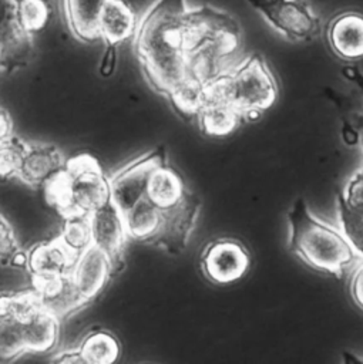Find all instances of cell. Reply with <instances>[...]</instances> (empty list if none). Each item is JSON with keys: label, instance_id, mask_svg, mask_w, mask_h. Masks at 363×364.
Instances as JSON below:
<instances>
[{"label": "cell", "instance_id": "4dcf8cb0", "mask_svg": "<svg viewBox=\"0 0 363 364\" xmlns=\"http://www.w3.org/2000/svg\"><path fill=\"white\" fill-rule=\"evenodd\" d=\"M20 249L11 225L0 213V263L9 264L10 257Z\"/></svg>", "mask_w": 363, "mask_h": 364}, {"label": "cell", "instance_id": "8992f818", "mask_svg": "<svg viewBox=\"0 0 363 364\" xmlns=\"http://www.w3.org/2000/svg\"><path fill=\"white\" fill-rule=\"evenodd\" d=\"M251 253L243 242L223 236L209 240L199 256L204 277L218 286H228L241 280L251 267Z\"/></svg>", "mask_w": 363, "mask_h": 364}, {"label": "cell", "instance_id": "f35d334b", "mask_svg": "<svg viewBox=\"0 0 363 364\" xmlns=\"http://www.w3.org/2000/svg\"><path fill=\"white\" fill-rule=\"evenodd\" d=\"M13 1H19V0H13Z\"/></svg>", "mask_w": 363, "mask_h": 364}, {"label": "cell", "instance_id": "5b68a950", "mask_svg": "<svg viewBox=\"0 0 363 364\" xmlns=\"http://www.w3.org/2000/svg\"><path fill=\"white\" fill-rule=\"evenodd\" d=\"M262 18L293 43H306L320 31V20L306 0H246Z\"/></svg>", "mask_w": 363, "mask_h": 364}, {"label": "cell", "instance_id": "6da1fadb", "mask_svg": "<svg viewBox=\"0 0 363 364\" xmlns=\"http://www.w3.org/2000/svg\"><path fill=\"white\" fill-rule=\"evenodd\" d=\"M134 51L151 88L167 95L218 48L241 46L238 21L212 6L155 0L137 23Z\"/></svg>", "mask_w": 363, "mask_h": 364}, {"label": "cell", "instance_id": "4fadbf2b", "mask_svg": "<svg viewBox=\"0 0 363 364\" xmlns=\"http://www.w3.org/2000/svg\"><path fill=\"white\" fill-rule=\"evenodd\" d=\"M33 34L17 21L11 0L0 31V70L13 73L24 68L33 57Z\"/></svg>", "mask_w": 363, "mask_h": 364}, {"label": "cell", "instance_id": "f1b7e54d", "mask_svg": "<svg viewBox=\"0 0 363 364\" xmlns=\"http://www.w3.org/2000/svg\"><path fill=\"white\" fill-rule=\"evenodd\" d=\"M27 353L20 320H0V361L16 360Z\"/></svg>", "mask_w": 363, "mask_h": 364}, {"label": "cell", "instance_id": "5bb4252c", "mask_svg": "<svg viewBox=\"0 0 363 364\" xmlns=\"http://www.w3.org/2000/svg\"><path fill=\"white\" fill-rule=\"evenodd\" d=\"M65 159L56 145L27 142L17 178L34 189H43L63 169Z\"/></svg>", "mask_w": 363, "mask_h": 364}, {"label": "cell", "instance_id": "9a60e30c", "mask_svg": "<svg viewBox=\"0 0 363 364\" xmlns=\"http://www.w3.org/2000/svg\"><path fill=\"white\" fill-rule=\"evenodd\" d=\"M137 23V14L125 0H107L98 21L100 38L118 46L134 37Z\"/></svg>", "mask_w": 363, "mask_h": 364}, {"label": "cell", "instance_id": "74e56055", "mask_svg": "<svg viewBox=\"0 0 363 364\" xmlns=\"http://www.w3.org/2000/svg\"><path fill=\"white\" fill-rule=\"evenodd\" d=\"M10 3H11V0H0V31H1V24H3V20H4V16L7 13Z\"/></svg>", "mask_w": 363, "mask_h": 364}, {"label": "cell", "instance_id": "cb8c5ba5", "mask_svg": "<svg viewBox=\"0 0 363 364\" xmlns=\"http://www.w3.org/2000/svg\"><path fill=\"white\" fill-rule=\"evenodd\" d=\"M57 240L74 259H77L93 245L90 216L71 215L63 218V225L60 233L57 235Z\"/></svg>", "mask_w": 363, "mask_h": 364}, {"label": "cell", "instance_id": "7a4b0ae2", "mask_svg": "<svg viewBox=\"0 0 363 364\" xmlns=\"http://www.w3.org/2000/svg\"><path fill=\"white\" fill-rule=\"evenodd\" d=\"M286 218L288 247L306 266L342 277L359 260L339 226L316 216L303 198L292 203Z\"/></svg>", "mask_w": 363, "mask_h": 364}, {"label": "cell", "instance_id": "8d00e7d4", "mask_svg": "<svg viewBox=\"0 0 363 364\" xmlns=\"http://www.w3.org/2000/svg\"><path fill=\"white\" fill-rule=\"evenodd\" d=\"M342 136H343V141H344L346 145L353 146V145H356V144L359 142V135H357V132H356L352 127H349V125H346V127L343 128Z\"/></svg>", "mask_w": 363, "mask_h": 364}, {"label": "cell", "instance_id": "d6986e66", "mask_svg": "<svg viewBox=\"0 0 363 364\" xmlns=\"http://www.w3.org/2000/svg\"><path fill=\"white\" fill-rule=\"evenodd\" d=\"M107 0H64V17L70 31L83 43L100 38L98 21Z\"/></svg>", "mask_w": 363, "mask_h": 364}, {"label": "cell", "instance_id": "d4e9b609", "mask_svg": "<svg viewBox=\"0 0 363 364\" xmlns=\"http://www.w3.org/2000/svg\"><path fill=\"white\" fill-rule=\"evenodd\" d=\"M14 14L23 28L34 36L47 27L53 9L48 0H19L14 1Z\"/></svg>", "mask_w": 363, "mask_h": 364}, {"label": "cell", "instance_id": "d590c367", "mask_svg": "<svg viewBox=\"0 0 363 364\" xmlns=\"http://www.w3.org/2000/svg\"><path fill=\"white\" fill-rule=\"evenodd\" d=\"M9 264L13 266V267H24V269H26V266H27V252L19 249V250L10 257Z\"/></svg>", "mask_w": 363, "mask_h": 364}, {"label": "cell", "instance_id": "44dd1931", "mask_svg": "<svg viewBox=\"0 0 363 364\" xmlns=\"http://www.w3.org/2000/svg\"><path fill=\"white\" fill-rule=\"evenodd\" d=\"M122 216L127 236L135 242L151 243L162 223V210L147 198L138 200Z\"/></svg>", "mask_w": 363, "mask_h": 364}, {"label": "cell", "instance_id": "7402d4cb", "mask_svg": "<svg viewBox=\"0 0 363 364\" xmlns=\"http://www.w3.org/2000/svg\"><path fill=\"white\" fill-rule=\"evenodd\" d=\"M84 364H112L121 355V343L107 328L88 331L77 347Z\"/></svg>", "mask_w": 363, "mask_h": 364}, {"label": "cell", "instance_id": "3957f363", "mask_svg": "<svg viewBox=\"0 0 363 364\" xmlns=\"http://www.w3.org/2000/svg\"><path fill=\"white\" fill-rule=\"evenodd\" d=\"M44 199L61 218L90 216L111 200L110 181L100 162L90 154L65 161L63 169L43 188Z\"/></svg>", "mask_w": 363, "mask_h": 364}, {"label": "cell", "instance_id": "52a82bcc", "mask_svg": "<svg viewBox=\"0 0 363 364\" xmlns=\"http://www.w3.org/2000/svg\"><path fill=\"white\" fill-rule=\"evenodd\" d=\"M165 162V148L157 146L131 159L108 176L111 202L120 209L121 213L127 212L138 200L145 198L148 181L152 172Z\"/></svg>", "mask_w": 363, "mask_h": 364}, {"label": "cell", "instance_id": "d6a6232c", "mask_svg": "<svg viewBox=\"0 0 363 364\" xmlns=\"http://www.w3.org/2000/svg\"><path fill=\"white\" fill-rule=\"evenodd\" d=\"M350 293L356 306L363 310V260H360L359 266L353 273L352 283H350Z\"/></svg>", "mask_w": 363, "mask_h": 364}, {"label": "cell", "instance_id": "f546056e", "mask_svg": "<svg viewBox=\"0 0 363 364\" xmlns=\"http://www.w3.org/2000/svg\"><path fill=\"white\" fill-rule=\"evenodd\" d=\"M339 196L350 210L363 216V166L347 179Z\"/></svg>", "mask_w": 363, "mask_h": 364}, {"label": "cell", "instance_id": "7c38bea8", "mask_svg": "<svg viewBox=\"0 0 363 364\" xmlns=\"http://www.w3.org/2000/svg\"><path fill=\"white\" fill-rule=\"evenodd\" d=\"M75 259L54 237L47 242H38L27 250L26 269L34 286L70 274Z\"/></svg>", "mask_w": 363, "mask_h": 364}, {"label": "cell", "instance_id": "30bf717a", "mask_svg": "<svg viewBox=\"0 0 363 364\" xmlns=\"http://www.w3.org/2000/svg\"><path fill=\"white\" fill-rule=\"evenodd\" d=\"M326 38L337 58L349 63L363 60V13L344 10L333 16L326 27Z\"/></svg>", "mask_w": 363, "mask_h": 364}, {"label": "cell", "instance_id": "1f68e13d", "mask_svg": "<svg viewBox=\"0 0 363 364\" xmlns=\"http://www.w3.org/2000/svg\"><path fill=\"white\" fill-rule=\"evenodd\" d=\"M117 60H118V46L105 44V50L101 55V61H100V67H98L100 74L102 77H111L115 71Z\"/></svg>", "mask_w": 363, "mask_h": 364}, {"label": "cell", "instance_id": "2e32d148", "mask_svg": "<svg viewBox=\"0 0 363 364\" xmlns=\"http://www.w3.org/2000/svg\"><path fill=\"white\" fill-rule=\"evenodd\" d=\"M33 289L38 296L41 307L58 318L70 316L87 306L77 293L70 274L34 284Z\"/></svg>", "mask_w": 363, "mask_h": 364}, {"label": "cell", "instance_id": "ffe728a7", "mask_svg": "<svg viewBox=\"0 0 363 364\" xmlns=\"http://www.w3.org/2000/svg\"><path fill=\"white\" fill-rule=\"evenodd\" d=\"M188 191L182 175L168 162L159 165L151 175L145 198L158 209L167 210L177 205Z\"/></svg>", "mask_w": 363, "mask_h": 364}, {"label": "cell", "instance_id": "83f0119b", "mask_svg": "<svg viewBox=\"0 0 363 364\" xmlns=\"http://www.w3.org/2000/svg\"><path fill=\"white\" fill-rule=\"evenodd\" d=\"M337 203V226L354 253L357 255L359 260H363V216L350 210L340 196L336 198Z\"/></svg>", "mask_w": 363, "mask_h": 364}, {"label": "cell", "instance_id": "836d02e7", "mask_svg": "<svg viewBox=\"0 0 363 364\" xmlns=\"http://www.w3.org/2000/svg\"><path fill=\"white\" fill-rule=\"evenodd\" d=\"M51 361L54 363H63V364H84L80 353L77 348L74 350H65V351H61L58 354H56Z\"/></svg>", "mask_w": 363, "mask_h": 364}, {"label": "cell", "instance_id": "ba28073f", "mask_svg": "<svg viewBox=\"0 0 363 364\" xmlns=\"http://www.w3.org/2000/svg\"><path fill=\"white\" fill-rule=\"evenodd\" d=\"M201 213V199L189 189L172 208L162 210V223L151 245L171 255L182 253L195 230Z\"/></svg>", "mask_w": 363, "mask_h": 364}, {"label": "cell", "instance_id": "8fae6325", "mask_svg": "<svg viewBox=\"0 0 363 364\" xmlns=\"http://www.w3.org/2000/svg\"><path fill=\"white\" fill-rule=\"evenodd\" d=\"M112 274L110 259L93 245L75 259L70 273L77 293L87 304L102 291Z\"/></svg>", "mask_w": 363, "mask_h": 364}, {"label": "cell", "instance_id": "603a6c76", "mask_svg": "<svg viewBox=\"0 0 363 364\" xmlns=\"http://www.w3.org/2000/svg\"><path fill=\"white\" fill-rule=\"evenodd\" d=\"M208 88L209 84L199 80L184 78L165 97L179 117L191 119L196 117L199 109L206 102Z\"/></svg>", "mask_w": 363, "mask_h": 364}, {"label": "cell", "instance_id": "e0dca14e", "mask_svg": "<svg viewBox=\"0 0 363 364\" xmlns=\"http://www.w3.org/2000/svg\"><path fill=\"white\" fill-rule=\"evenodd\" d=\"M27 353H47L57 346L60 318L40 307L20 320Z\"/></svg>", "mask_w": 363, "mask_h": 364}, {"label": "cell", "instance_id": "4316f807", "mask_svg": "<svg viewBox=\"0 0 363 364\" xmlns=\"http://www.w3.org/2000/svg\"><path fill=\"white\" fill-rule=\"evenodd\" d=\"M26 148L27 142L13 134L0 141V182L19 176Z\"/></svg>", "mask_w": 363, "mask_h": 364}, {"label": "cell", "instance_id": "484cf974", "mask_svg": "<svg viewBox=\"0 0 363 364\" xmlns=\"http://www.w3.org/2000/svg\"><path fill=\"white\" fill-rule=\"evenodd\" d=\"M41 307L34 289L0 293V320H21Z\"/></svg>", "mask_w": 363, "mask_h": 364}, {"label": "cell", "instance_id": "277c9868", "mask_svg": "<svg viewBox=\"0 0 363 364\" xmlns=\"http://www.w3.org/2000/svg\"><path fill=\"white\" fill-rule=\"evenodd\" d=\"M208 97L225 100L242 117L263 114L278 100V84L263 57L251 54L216 77L209 84Z\"/></svg>", "mask_w": 363, "mask_h": 364}, {"label": "cell", "instance_id": "ac0fdd59", "mask_svg": "<svg viewBox=\"0 0 363 364\" xmlns=\"http://www.w3.org/2000/svg\"><path fill=\"white\" fill-rule=\"evenodd\" d=\"M195 118L201 132L214 138L231 135L243 121L242 114L233 105L218 97H208Z\"/></svg>", "mask_w": 363, "mask_h": 364}, {"label": "cell", "instance_id": "e575fe53", "mask_svg": "<svg viewBox=\"0 0 363 364\" xmlns=\"http://www.w3.org/2000/svg\"><path fill=\"white\" fill-rule=\"evenodd\" d=\"M13 134V121L9 112L0 107V141Z\"/></svg>", "mask_w": 363, "mask_h": 364}, {"label": "cell", "instance_id": "9c48e42d", "mask_svg": "<svg viewBox=\"0 0 363 364\" xmlns=\"http://www.w3.org/2000/svg\"><path fill=\"white\" fill-rule=\"evenodd\" d=\"M91 242L111 262L114 273H118L124 264V250L128 240L124 216L110 200L90 215Z\"/></svg>", "mask_w": 363, "mask_h": 364}]
</instances>
